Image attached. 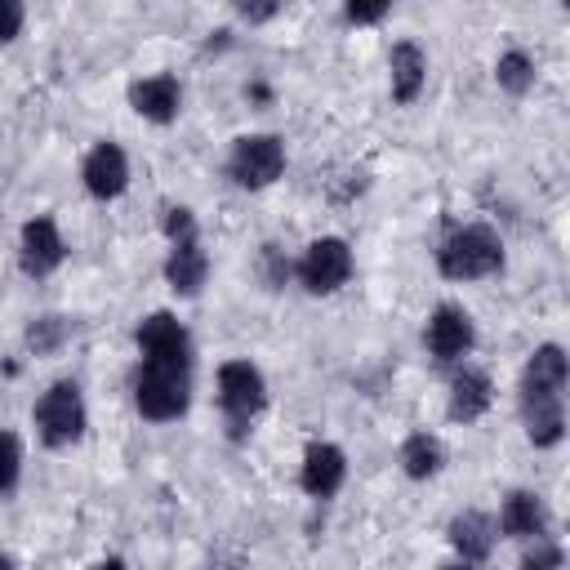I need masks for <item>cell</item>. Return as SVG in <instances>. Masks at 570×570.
Wrapping results in <instances>:
<instances>
[{
	"instance_id": "cell-1",
	"label": "cell",
	"mask_w": 570,
	"mask_h": 570,
	"mask_svg": "<svg viewBox=\"0 0 570 570\" xmlns=\"http://www.w3.org/2000/svg\"><path fill=\"white\" fill-rule=\"evenodd\" d=\"M566 383H570V361L561 343H539L517 379V410L525 441L534 450H552L566 436Z\"/></svg>"
},
{
	"instance_id": "cell-2",
	"label": "cell",
	"mask_w": 570,
	"mask_h": 570,
	"mask_svg": "<svg viewBox=\"0 0 570 570\" xmlns=\"http://www.w3.org/2000/svg\"><path fill=\"white\" fill-rule=\"evenodd\" d=\"M436 272L445 281H485L503 272V236L490 223H459L436 245Z\"/></svg>"
},
{
	"instance_id": "cell-3",
	"label": "cell",
	"mask_w": 570,
	"mask_h": 570,
	"mask_svg": "<svg viewBox=\"0 0 570 570\" xmlns=\"http://www.w3.org/2000/svg\"><path fill=\"white\" fill-rule=\"evenodd\" d=\"M134 410L147 423H178L191 410V361H138Z\"/></svg>"
},
{
	"instance_id": "cell-4",
	"label": "cell",
	"mask_w": 570,
	"mask_h": 570,
	"mask_svg": "<svg viewBox=\"0 0 570 570\" xmlns=\"http://www.w3.org/2000/svg\"><path fill=\"white\" fill-rule=\"evenodd\" d=\"M218 410L232 441H245L254 432V419L267 410V379L254 361L232 356L218 365Z\"/></svg>"
},
{
	"instance_id": "cell-5",
	"label": "cell",
	"mask_w": 570,
	"mask_h": 570,
	"mask_svg": "<svg viewBox=\"0 0 570 570\" xmlns=\"http://www.w3.org/2000/svg\"><path fill=\"white\" fill-rule=\"evenodd\" d=\"M31 423H36L40 445H49V450H71V445L85 436V428H89V410H85L80 383H76V379L49 383V387L36 396V405H31Z\"/></svg>"
},
{
	"instance_id": "cell-6",
	"label": "cell",
	"mask_w": 570,
	"mask_h": 570,
	"mask_svg": "<svg viewBox=\"0 0 570 570\" xmlns=\"http://www.w3.org/2000/svg\"><path fill=\"white\" fill-rule=\"evenodd\" d=\"M352 272H356V258L343 236H316L294 258V281L307 294H338L352 281Z\"/></svg>"
},
{
	"instance_id": "cell-7",
	"label": "cell",
	"mask_w": 570,
	"mask_h": 570,
	"mask_svg": "<svg viewBox=\"0 0 570 570\" xmlns=\"http://www.w3.org/2000/svg\"><path fill=\"white\" fill-rule=\"evenodd\" d=\"M285 174V138L281 134H240L227 151V178L245 191H263Z\"/></svg>"
},
{
	"instance_id": "cell-8",
	"label": "cell",
	"mask_w": 570,
	"mask_h": 570,
	"mask_svg": "<svg viewBox=\"0 0 570 570\" xmlns=\"http://www.w3.org/2000/svg\"><path fill=\"white\" fill-rule=\"evenodd\" d=\"M423 347L436 365H463V356L476 347V321L459 303H436L423 325Z\"/></svg>"
},
{
	"instance_id": "cell-9",
	"label": "cell",
	"mask_w": 570,
	"mask_h": 570,
	"mask_svg": "<svg viewBox=\"0 0 570 570\" xmlns=\"http://www.w3.org/2000/svg\"><path fill=\"white\" fill-rule=\"evenodd\" d=\"M62 258H67L62 227H58L49 214L27 218L22 232H18V267H22V276L45 281V276H53V272L62 267Z\"/></svg>"
},
{
	"instance_id": "cell-10",
	"label": "cell",
	"mask_w": 570,
	"mask_h": 570,
	"mask_svg": "<svg viewBox=\"0 0 570 570\" xmlns=\"http://www.w3.org/2000/svg\"><path fill=\"white\" fill-rule=\"evenodd\" d=\"M134 343H138V361H191V334L174 312H147L134 325Z\"/></svg>"
},
{
	"instance_id": "cell-11",
	"label": "cell",
	"mask_w": 570,
	"mask_h": 570,
	"mask_svg": "<svg viewBox=\"0 0 570 570\" xmlns=\"http://www.w3.org/2000/svg\"><path fill=\"white\" fill-rule=\"evenodd\" d=\"M80 183L94 200H116L129 191V156L120 142H94L80 160Z\"/></svg>"
},
{
	"instance_id": "cell-12",
	"label": "cell",
	"mask_w": 570,
	"mask_h": 570,
	"mask_svg": "<svg viewBox=\"0 0 570 570\" xmlns=\"http://www.w3.org/2000/svg\"><path fill=\"white\" fill-rule=\"evenodd\" d=\"M347 481V454L334 441H307L298 463V485L307 499H334Z\"/></svg>"
},
{
	"instance_id": "cell-13",
	"label": "cell",
	"mask_w": 570,
	"mask_h": 570,
	"mask_svg": "<svg viewBox=\"0 0 570 570\" xmlns=\"http://www.w3.org/2000/svg\"><path fill=\"white\" fill-rule=\"evenodd\" d=\"M490 405H494V379L476 365H454L450 392H445V414L454 423H476L490 414Z\"/></svg>"
},
{
	"instance_id": "cell-14",
	"label": "cell",
	"mask_w": 570,
	"mask_h": 570,
	"mask_svg": "<svg viewBox=\"0 0 570 570\" xmlns=\"http://www.w3.org/2000/svg\"><path fill=\"white\" fill-rule=\"evenodd\" d=\"M494 525H499L503 539H517V543L543 539L548 534V503H543V494H534V490H508L503 503H499Z\"/></svg>"
},
{
	"instance_id": "cell-15",
	"label": "cell",
	"mask_w": 570,
	"mask_h": 570,
	"mask_svg": "<svg viewBox=\"0 0 570 570\" xmlns=\"http://www.w3.org/2000/svg\"><path fill=\"white\" fill-rule=\"evenodd\" d=\"M445 539L454 548V561H468V566H481L490 552H494V539H499V525L490 512L481 508H463L450 517L445 525Z\"/></svg>"
},
{
	"instance_id": "cell-16",
	"label": "cell",
	"mask_w": 570,
	"mask_h": 570,
	"mask_svg": "<svg viewBox=\"0 0 570 570\" xmlns=\"http://www.w3.org/2000/svg\"><path fill=\"white\" fill-rule=\"evenodd\" d=\"M129 107H134L142 120H151V125H174L178 111H183V85H178V76L156 71V76L134 80V85H129Z\"/></svg>"
},
{
	"instance_id": "cell-17",
	"label": "cell",
	"mask_w": 570,
	"mask_h": 570,
	"mask_svg": "<svg viewBox=\"0 0 570 570\" xmlns=\"http://www.w3.org/2000/svg\"><path fill=\"white\" fill-rule=\"evenodd\" d=\"M428 85V53L419 40H396L387 49V89H392V102L410 107Z\"/></svg>"
},
{
	"instance_id": "cell-18",
	"label": "cell",
	"mask_w": 570,
	"mask_h": 570,
	"mask_svg": "<svg viewBox=\"0 0 570 570\" xmlns=\"http://www.w3.org/2000/svg\"><path fill=\"white\" fill-rule=\"evenodd\" d=\"M205 281H209V254H205L200 236L169 245V254H165V285L178 298H196L205 289Z\"/></svg>"
},
{
	"instance_id": "cell-19",
	"label": "cell",
	"mask_w": 570,
	"mask_h": 570,
	"mask_svg": "<svg viewBox=\"0 0 570 570\" xmlns=\"http://www.w3.org/2000/svg\"><path fill=\"white\" fill-rule=\"evenodd\" d=\"M396 459H401V472H405L410 481H432V476L445 468V445H441V436H432V432H410V436L401 441Z\"/></svg>"
},
{
	"instance_id": "cell-20",
	"label": "cell",
	"mask_w": 570,
	"mask_h": 570,
	"mask_svg": "<svg viewBox=\"0 0 570 570\" xmlns=\"http://www.w3.org/2000/svg\"><path fill=\"white\" fill-rule=\"evenodd\" d=\"M534 76H539L534 58H530L525 49H517V45L494 58V85H499L503 94H512V98H525V94L534 89Z\"/></svg>"
},
{
	"instance_id": "cell-21",
	"label": "cell",
	"mask_w": 570,
	"mask_h": 570,
	"mask_svg": "<svg viewBox=\"0 0 570 570\" xmlns=\"http://www.w3.org/2000/svg\"><path fill=\"white\" fill-rule=\"evenodd\" d=\"M71 338V321L67 316H36L31 325H27V347L36 352V356H53L62 343Z\"/></svg>"
},
{
	"instance_id": "cell-22",
	"label": "cell",
	"mask_w": 570,
	"mask_h": 570,
	"mask_svg": "<svg viewBox=\"0 0 570 570\" xmlns=\"http://www.w3.org/2000/svg\"><path fill=\"white\" fill-rule=\"evenodd\" d=\"M258 276H263L267 289H285V285L294 281V258H285V249L267 240V245L258 249Z\"/></svg>"
},
{
	"instance_id": "cell-23",
	"label": "cell",
	"mask_w": 570,
	"mask_h": 570,
	"mask_svg": "<svg viewBox=\"0 0 570 570\" xmlns=\"http://www.w3.org/2000/svg\"><path fill=\"white\" fill-rule=\"evenodd\" d=\"M561 566H566V548L552 534H543V539L525 543V557H521L517 570H561Z\"/></svg>"
},
{
	"instance_id": "cell-24",
	"label": "cell",
	"mask_w": 570,
	"mask_h": 570,
	"mask_svg": "<svg viewBox=\"0 0 570 570\" xmlns=\"http://www.w3.org/2000/svg\"><path fill=\"white\" fill-rule=\"evenodd\" d=\"M22 481V441L18 432H0V494Z\"/></svg>"
},
{
	"instance_id": "cell-25",
	"label": "cell",
	"mask_w": 570,
	"mask_h": 570,
	"mask_svg": "<svg viewBox=\"0 0 570 570\" xmlns=\"http://www.w3.org/2000/svg\"><path fill=\"white\" fill-rule=\"evenodd\" d=\"M160 232H165L169 245H178V240H196L200 236V223H196V214L187 205H169L165 218H160Z\"/></svg>"
},
{
	"instance_id": "cell-26",
	"label": "cell",
	"mask_w": 570,
	"mask_h": 570,
	"mask_svg": "<svg viewBox=\"0 0 570 570\" xmlns=\"http://www.w3.org/2000/svg\"><path fill=\"white\" fill-rule=\"evenodd\" d=\"M27 27V4L18 0H0V45H13Z\"/></svg>"
},
{
	"instance_id": "cell-27",
	"label": "cell",
	"mask_w": 570,
	"mask_h": 570,
	"mask_svg": "<svg viewBox=\"0 0 570 570\" xmlns=\"http://www.w3.org/2000/svg\"><path fill=\"white\" fill-rule=\"evenodd\" d=\"M387 13H392V4H387V0H379V4H361V0L343 4V18H347L352 27H374V22H383Z\"/></svg>"
},
{
	"instance_id": "cell-28",
	"label": "cell",
	"mask_w": 570,
	"mask_h": 570,
	"mask_svg": "<svg viewBox=\"0 0 570 570\" xmlns=\"http://www.w3.org/2000/svg\"><path fill=\"white\" fill-rule=\"evenodd\" d=\"M276 13H281V4H236V18H240V22H249V27L272 22Z\"/></svg>"
},
{
	"instance_id": "cell-29",
	"label": "cell",
	"mask_w": 570,
	"mask_h": 570,
	"mask_svg": "<svg viewBox=\"0 0 570 570\" xmlns=\"http://www.w3.org/2000/svg\"><path fill=\"white\" fill-rule=\"evenodd\" d=\"M89 570H129V566H125L120 557H102V561H94Z\"/></svg>"
},
{
	"instance_id": "cell-30",
	"label": "cell",
	"mask_w": 570,
	"mask_h": 570,
	"mask_svg": "<svg viewBox=\"0 0 570 570\" xmlns=\"http://www.w3.org/2000/svg\"><path fill=\"white\" fill-rule=\"evenodd\" d=\"M0 570H18V561H13V557H9L4 548H0Z\"/></svg>"
},
{
	"instance_id": "cell-31",
	"label": "cell",
	"mask_w": 570,
	"mask_h": 570,
	"mask_svg": "<svg viewBox=\"0 0 570 570\" xmlns=\"http://www.w3.org/2000/svg\"><path fill=\"white\" fill-rule=\"evenodd\" d=\"M441 570H476V566H468V561H450V566H441Z\"/></svg>"
}]
</instances>
